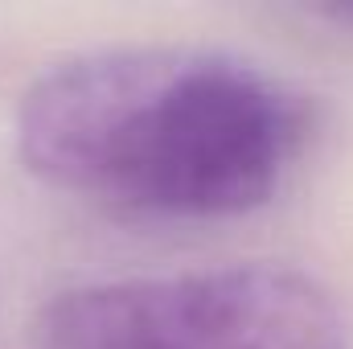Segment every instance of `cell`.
<instances>
[{
  "label": "cell",
  "instance_id": "1",
  "mask_svg": "<svg viewBox=\"0 0 353 349\" xmlns=\"http://www.w3.org/2000/svg\"><path fill=\"white\" fill-rule=\"evenodd\" d=\"M17 157L41 185L123 214L239 218L267 206L308 140V107L251 58L99 46L17 103Z\"/></svg>",
  "mask_w": 353,
  "mask_h": 349
},
{
  "label": "cell",
  "instance_id": "2",
  "mask_svg": "<svg viewBox=\"0 0 353 349\" xmlns=\"http://www.w3.org/2000/svg\"><path fill=\"white\" fill-rule=\"evenodd\" d=\"M33 349H350L333 292L288 263H218L58 292Z\"/></svg>",
  "mask_w": 353,
  "mask_h": 349
}]
</instances>
